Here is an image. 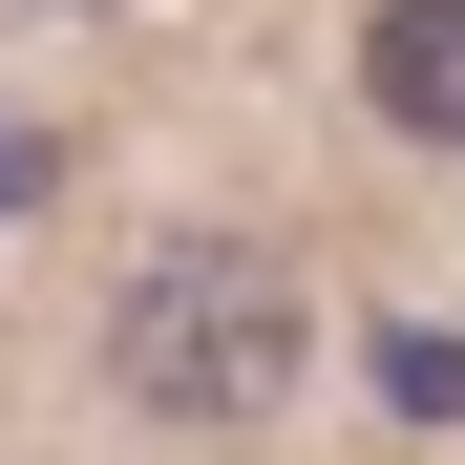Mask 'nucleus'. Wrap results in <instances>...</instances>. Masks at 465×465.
I'll return each mask as SVG.
<instances>
[{
    "instance_id": "nucleus-1",
    "label": "nucleus",
    "mask_w": 465,
    "mask_h": 465,
    "mask_svg": "<svg viewBox=\"0 0 465 465\" xmlns=\"http://www.w3.org/2000/svg\"><path fill=\"white\" fill-rule=\"evenodd\" d=\"M106 360H127L148 423H254L296 381V296H275V254H148L127 318H106Z\"/></svg>"
},
{
    "instance_id": "nucleus-2",
    "label": "nucleus",
    "mask_w": 465,
    "mask_h": 465,
    "mask_svg": "<svg viewBox=\"0 0 465 465\" xmlns=\"http://www.w3.org/2000/svg\"><path fill=\"white\" fill-rule=\"evenodd\" d=\"M360 85H381V127L465 148V0H381V22H360Z\"/></svg>"
}]
</instances>
